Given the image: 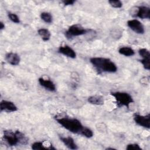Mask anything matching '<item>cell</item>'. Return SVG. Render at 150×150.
<instances>
[{
    "instance_id": "obj_26",
    "label": "cell",
    "mask_w": 150,
    "mask_h": 150,
    "mask_svg": "<svg viewBox=\"0 0 150 150\" xmlns=\"http://www.w3.org/2000/svg\"><path fill=\"white\" fill-rule=\"evenodd\" d=\"M63 4L64 5H71L74 4V3L75 2L74 0H68V1H62Z\"/></svg>"
},
{
    "instance_id": "obj_22",
    "label": "cell",
    "mask_w": 150,
    "mask_h": 150,
    "mask_svg": "<svg viewBox=\"0 0 150 150\" xmlns=\"http://www.w3.org/2000/svg\"><path fill=\"white\" fill-rule=\"evenodd\" d=\"M108 3L111 6L115 8H120L122 6V3L118 0H110L108 1Z\"/></svg>"
},
{
    "instance_id": "obj_7",
    "label": "cell",
    "mask_w": 150,
    "mask_h": 150,
    "mask_svg": "<svg viewBox=\"0 0 150 150\" xmlns=\"http://www.w3.org/2000/svg\"><path fill=\"white\" fill-rule=\"evenodd\" d=\"M3 138L4 139L10 146H15L19 144L15 132H13L11 130L4 131Z\"/></svg>"
},
{
    "instance_id": "obj_14",
    "label": "cell",
    "mask_w": 150,
    "mask_h": 150,
    "mask_svg": "<svg viewBox=\"0 0 150 150\" xmlns=\"http://www.w3.org/2000/svg\"><path fill=\"white\" fill-rule=\"evenodd\" d=\"M88 101L94 105H103L104 104V99L102 97L99 96H90L88 98Z\"/></svg>"
},
{
    "instance_id": "obj_12",
    "label": "cell",
    "mask_w": 150,
    "mask_h": 150,
    "mask_svg": "<svg viewBox=\"0 0 150 150\" xmlns=\"http://www.w3.org/2000/svg\"><path fill=\"white\" fill-rule=\"evenodd\" d=\"M39 84L45 88L46 90H49L50 91H54L56 90V86L55 84L53 83V81L50 80L49 79H45L44 78H39Z\"/></svg>"
},
{
    "instance_id": "obj_15",
    "label": "cell",
    "mask_w": 150,
    "mask_h": 150,
    "mask_svg": "<svg viewBox=\"0 0 150 150\" xmlns=\"http://www.w3.org/2000/svg\"><path fill=\"white\" fill-rule=\"evenodd\" d=\"M15 132L19 144L24 145H27L28 144V138L25 136V135L23 133L19 131H16Z\"/></svg>"
},
{
    "instance_id": "obj_27",
    "label": "cell",
    "mask_w": 150,
    "mask_h": 150,
    "mask_svg": "<svg viewBox=\"0 0 150 150\" xmlns=\"http://www.w3.org/2000/svg\"><path fill=\"white\" fill-rule=\"evenodd\" d=\"M5 28V25L2 22H0V29L2 30Z\"/></svg>"
},
{
    "instance_id": "obj_5",
    "label": "cell",
    "mask_w": 150,
    "mask_h": 150,
    "mask_svg": "<svg viewBox=\"0 0 150 150\" xmlns=\"http://www.w3.org/2000/svg\"><path fill=\"white\" fill-rule=\"evenodd\" d=\"M133 118L136 124L144 128H150V114H148L146 115H141L135 113L133 115Z\"/></svg>"
},
{
    "instance_id": "obj_21",
    "label": "cell",
    "mask_w": 150,
    "mask_h": 150,
    "mask_svg": "<svg viewBox=\"0 0 150 150\" xmlns=\"http://www.w3.org/2000/svg\"><path fill=\"white\" fill-rule=\"evenodd\" d=\"M32 149L34 150L42 149H47V147H45L42 142H35L32 145Z\"/></svg>"
},
{
    "instance_id": "obj_11",
    "label": "cell",
    "mask_w": 150,
    "mask_h": 150,
    "mask_svg": "<svg viewBox=\"0 0 150 150\" xmlns=\"http://www.w3.org/2000/svg\"><path fill=\"white\" fill-rule=\"evenodd\" d=\"M58 51L60 53L72 59H74L76 57V53L74 50L67 45L60 46Z\"/></svg>"
},
{
    "instance_id": "obj_3",
    "label": "cell",
    "mask_w": 150,
    "mask_h": 150,
    "mask_svg": "<svg viewBox=\"0 0 150 150\" xmlns=\"http://www.w3.org/2000/svg\"><path fill=\"white\" fill-rule=\"evenodd\" d=\"M111 94L115 98L117 106L119 107L125 106L128 108L129 104L134 102L131 96L127 93L112 92Z\"/></svg>"
},
{
    "instance_id": "obj_18",
    "label": "cell",
    "mask_w": 150,
    "mask_h": 150,
    "mask_svg": "<svg viewBox=\"0 0 150 150\" xmlns=\"http://www.w3.org/2000/svg\"><path fill=\"white\" fill-rule=\"evenodd\" d=\"M41 19L46 23H50L52 22V16L49 12H42L40 14Z\"/></svg>"
},
{
    "instance_id": "obj_24",
    "label": "cell",
    "mask_w": 150,
    "mask_h": 150,
    "mask_svg": "<svg viewBox=\"0 0 150 150\" xmlns=\"http://www.w3.org/2000/svg\"><path fill=\"white\" fill-rule=\"evenodd\" d=\"M141 63L142 64L144 67L149 70L150 69V58L147 59H142L140 60Z\"/></svg>"
},
{
    "instance_id": "obj_20",
    "label": "cell",
    "mask_w": 150,
    "mask_h": 150,
    "mask_svg": "<svg viewBox=\"0 0 150 150\" xmlns=\"http://www.w3.org/2000/svg\"><path fill=\"white\" fill-rule=\"evenodd\" d=\"M138 53L139 55L143 58V59H147L150 58V53L149 51L145 48H142L139 50Z\"/></svg>"
},
{
    "instance_id": "obj_8",
    "label": "cell",
    "mask_w": 150,
    "mask_h": 150,
    "mask_svg": "<svg viewBox=\"0 0 150 150\" xmlns=\"http://www.w3.org/2000/svg\"><path fill=\"white\" fill-rule=\"evenodd\" d=\"M0 109L1 111H5L8 112H15L18 110L17 107L13 102L6 100H2L1 101Z\"/></svg>"
},
{
    "instance_id": "obj_23",
    "label": "cell",
    "mask_w": 150,
    "mask_h": 150,
    "mask_svg": "<svg viewBox=\"0 0 150 150\" xmlns=\"http://www.w3.org/2000/svg\"><path fill=\"white\" fill-rule=\"evenodd\" d=\"M8 16L9 19L13 22L15 23H19L20 22V20L19 17L15 13H9L8 14Z\"/></svg>"
},
{
    "instance_id": "obj_13",
    "label": "cell",
    "mask_w": 150,
    "mask_h": 150,
    "mask_svg": "<svg viewBox=\"0 0 150 150\" xmlns=\"http://www.w3.org/2000/svg\"><path fill=\"white\" fill-rule=\"evenodd\" d=\"M60 140L62 141V142L69 148L70 149H78V147L76 143L74 142V139L70 137H60Z\"/></svg>"
},
{
    "instance_id": "obj_6",
    "label": "cell",
    "mask_w": 150,
    "mask_h": 150,
    "mask_svg": "<svg viewBox=\"0 0 150 150\" xmlns=\"http://www.w3.org/2000/svg\"><path fill=\"white\" fill-rule=\"evenodd\" d=\"M128 26L134 32L138 34H143L145 32V29L142 23L137 19L129 20L127 22Z\"/></svg>"
},
{
    "instance_id": "obj_10",
    "label": "cell",
    "mask_w": 150,
    "mask_h": 150,
    "mask_svg": "<svg viewBox=\"0 0 150 150\" xmlns=\"http://www.w3.org/2000/svg\"><path fill=\"white\" fill-rule=\"evenodd\" d=\"M5 59L12 66H16L19 64L21 61L20 56L15 53L9 52L6 54Z\"/></svg>"
},
{
    "instance_id": "obj_19",
    "label": "cell",
    "mask_w": 150,
    "mask_h": 150,
    "mask_svg": "<svg viewBox=\"0 0 150 150\" xmlns=\"http://www.w3.org/2000/svg\"><path fill=\"white\" fill-rule=\"evenodd\" d=\"M80 135H82L84 137L89 138H91L93 136V132L90 128L84 127L82 131L80 133Z\"/></svg>"
},
{
    "instance_id": "obj_1",
    "label": "cell",
    "mask_w": 150,
    "mask_h": 150,
    "mask_svg": "<svg viewBox=\"0 0 150 150\" xmlns=\"http://www.w3.org/2000/svg\"><path fill=\"white\" fill-rule=\"evenodd\" d=\"M90 61L98 73L103 71L114 73L117 70V67L115 64L109 59L100 57H91L90 59Z\"/></svg>"
},
{
    "instance_id": "obj_9",
    "label": "cell",
    "mask_w": 150,
    "mask_h": 150,
    "mask_svg": "<svg viewBox=\"0 0 150 150\" xmlns=\"http://www.w3.org/2000/svg\"><path fill=\"white\" fill-rule=\"evenodd\" d=\"M137 12L135 16L138 17L141 19H149L150 18V8L145 6H141L137 7Z\"/></svg>"
},
{
    "instance_id": "obj_17",
    "label": "cell",
    "mask_w": 150,
    "mask_h": 150,
    "mask_svg": "<svg viewBox=\"0 0 150 150\" xmlns=\"http://www.w3.org/2000/svg\"><path fill=\"white\" fill-rule=\"evenodd\" d=\"M38 34L41 37L43 40L47 41L50 38V32L49 30L45 28H41L38 30Z\"/></svg>"
},
{
    "instance_id": "obj_25",
    "label": "cell",
    "mask_w": 150,
    "mask_h": 150,
    "mask_svg": "<svg viewBox=\"0 0 150 150\" xmlns=\"http://www.w3.org/2000/svg\"><path fill=\"white\" fill-rule=\"evenodd\" d=\"M127 150H141V147L137 144H130L127 145L126 147Z\"/></svg>"
},
{
    "instance_id": "obj_4",
    "label": "cell",
    "mask_w": 150,
    "mask_h": 150,
    "mask_svg": "<svg viewBox=\"0 0 150 150\" xmlns=\"http://www.w3.org/2000/svg\"><path fill=\"white\" fill-rule=\"evenodd\" d=\"M89 30L84 29L80 24H74L70 26L68 30L65 32V36L69 39H71L74 36H78L84 35L88 33Z\"/></svg>"
},
{
    "instance_id": "obj_2",
    "label": "cell",
    "mask_w": 150,
    "mask_h": 150,
    "mask_svg": "<svg viewBox=\"0 0 150 150\" xmlns=\"http://www.w3.org/2000/svg\"><path fill=\"white\" fill-rule=\"evenodd\" d=\"M55 117L59 124H60L67 130L74 134H80L84 128L80 121L76 118H72L67 117Z\"/></svg>"
},
{
    "instance_id": "obj_16",
    "label": "cell",
    "mask_w": 150,
    "mask_h": 150,
    "mask_svg": "<svg viewBox=\"0 0 150 150\" xmlns=\"http://www.w3.org/2000/svg\"><path fill=\"white\" fill-rule=\"evenodd\" d=\"M119 53L125 56H132L135 54L134 50L129 47H122L118 50Z\"/></svg>"
}]
</instances>
